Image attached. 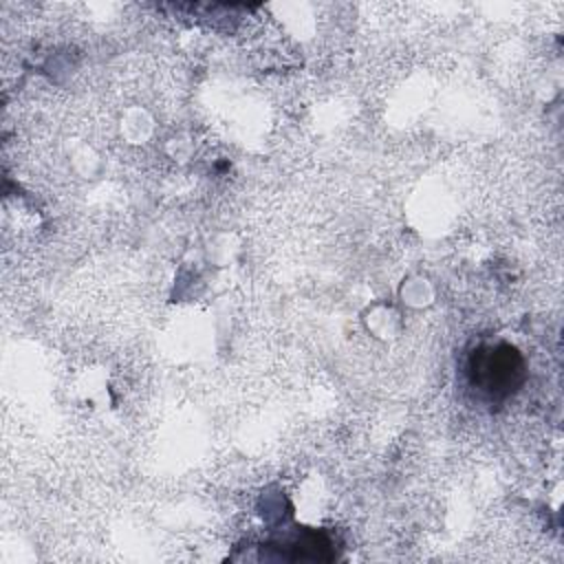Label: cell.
Here are the masks:
<instances>
[{"label":"cell","instance_id":"1","mask_svg":"<svg viewBox=\"0 0 564 564\" xmlns=\"http://www.w3.org/2000/svg\"><path fill=\"white\" fill-rule=\"evenodd\" d=\"M469 379L474 388L482 390L494 399L507 397L522 381V359L507 344L480 348L471 357Z\"/></svg>","mask_w":564,"mask_h":564}]
</instances>
